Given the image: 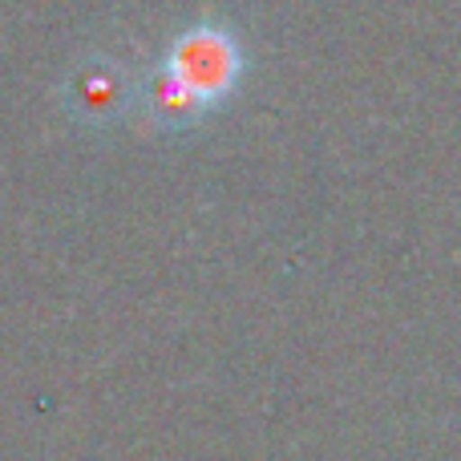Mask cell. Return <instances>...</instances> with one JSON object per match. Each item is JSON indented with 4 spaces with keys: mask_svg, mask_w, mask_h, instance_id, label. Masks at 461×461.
Masks as SVG:
<instances>
[{
    "mask_svg": "<svg viewBox=\"0 0 461 461\" xmlns=\"http://www.w3.org/2000/svg\"><path fill=\"white\" fill-rule=\"evenodd\" d=\"M162 69L191 97H199L207 110H215L235 94L239 77L247 69V53L235 29L219 21H194L170 37Z\"/></svg>",
    "mask_w": 461,
    "mask_h": 461,
    "instance_id": "1",
    "label": "cell"
},
{
    "mask_svg": "<svg viewBox=\"0 0 461 461\" xmlns=\"http://www.w3.org/2000/svg\"><path fill=\"white\" fill-rule=\"evenodd\" d=\"M130 94H134V81L113 61H86L65 81V105H69V113L81 122L118 118V113L126 110Z\"/></svg>",
    "mask_w": 461,
    "mask_h": 461,
    "instance_id": "2",
    "label": "cell"
},
{
    "mask_svg": "<svg viewBox=\"0 0 461 461\" xmlns=\"http://www.w3.org/2000/svg\"><path fill=\"white\" fill-rule=\"evenodd\" d=\"M142 89H146V110H150L154 122H162V126H194L199 118L211 113L207 105H203L199 97L186 94L162 65L150 73V81H146Z\"/></svg>",
    "mask_w": 461,
    "mask_h": 461,
    "instance_id": "3",
    "label": "cell"
}]
</instances>
